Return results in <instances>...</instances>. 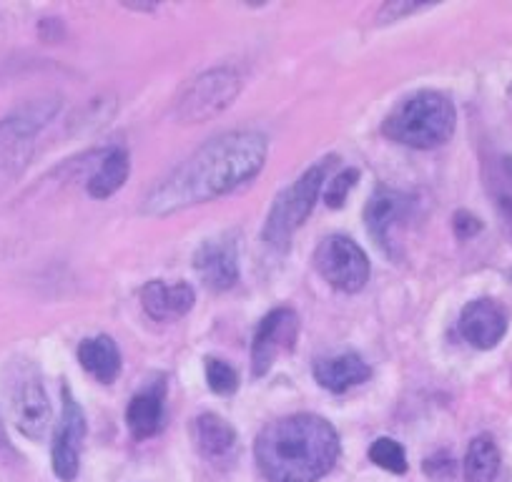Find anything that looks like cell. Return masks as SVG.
Instances as JSON below:
<instances>
[{"label": "cell", "mask_w": 512, "mask_h": 482, "mask_svg": "<svg viewBox=\"0 0 512 482\" xmlns=\"http://www.w3.org/2000/svg\"><path fill=\"white\" fill-rule=\"evenodd\" d=\"M269 141L259 131H229L206 141L169 171L144 199V214L169 216L206 204L249 184L267 161Z\"/></svg>", "instance_id": "6da1fadb"}, {"label": "cell", "mask_w": 512, "mask_h": 482, "mask_svg": "<svg viewBox=\"0 0 512 482\" xmlns=\"http://www.w3.org/2000/svg\"><path fill=\"white\" fill-rule=\"evenodd\" d=\"M267 482H319L339 460V435L324 417L287 415L269 422L254 445Z\"/></svg>", "instance_id": "7a4b0ae2"}, {"label": "cell", "mask_w": 512, "mask_h": 482, "mask_svg": "<svg viewBox=\"0 0 512 482\" xmlns=\"http://www.w3.org/2000/svg\"><path fill=\"white\" fill-rule=\"evenodd\" d=\"M457 113L450 98L437 91H420L402 98L384 118L382 134L410 149H437L455 134Z\"/></svg>", "instance_id": "3957f363"}, {"label": "cell", "mask_w": 512, "mask_h": 482, "mask_svg": "<svg viewBox=\"0 0 512 482\" xmlns=\"http://www.w3.org/2000/svg\"><path fill=\"white\" fill-rule=\"evenodd\" d=\"M241 88H244V78L236 68L221 66L204 71L194 81L186 83L181 96L176 98V121L186 126L211 121L239 98Z\"/></svg>", "instance_id": "277c9868"}, {"label": "cell", "mask_w": 512, "mask_h": 482, "mask_svg": "<svg viewBox=\"0 0 512 482\" xmlns=\"http://www.w3.org/2000/svg\"><path fill=\"white\" fill-rule=\"evenodd\" d=\"M329 161H319V164L309 166L297 181H294L289 189H284L282 194L274 199L272 211L267 216V224H264V241L272 244V247H282L292 239L294 231L309 219L314 204L319 199V191L324 186V176H327Z\"/></svg>", "instance_id": "5b68a950"}, {"label": "cell", "mask_w": 512, "mask_h": 482, "mask_svg": "<svg viewBox=\"0 0 512 482\" xmlns=\"http://www.w3.org/2000/svg\"><path fill=\"white\" fill-rule=\"evenodd\" d=\"M314 264H317V272L344 294L362 292L364 284L369 282V272H372L364 249L342 234L327 236L319 244Z\"/></svg>", "instance_id": "8992f818"}, {"label": "cell", "mask_w": 512, "mask_h": 482, "mask_svg": "<svg viewBox=\"0 0 512 482\" xmlns=\"http://www.w3.org/2000/svg\"><path fill=\"white\" fill-rule=\"evenodd\" d=\"M299 339V317L294 309H272L259 322L251 342V372L254 377H264L274 367L279 357L292 354Z\"/></svg>", "instance_id": "52a82bcc"}, {"label": "cell", "mask_w": 512, "mask_h": 482, "mask_svg": "<svg viewBox=\"0 0 512 482\" xmlns=\"http://www.w3.org/2000/svg\"><path fill=\"white\" fill-rule=\"evenodd\" d=\"M11 415L28 440H43L51 427V402L41 375L33 367H21L11 385Z\"/></svg>", "instance_id": "ba28073f"}, {"label": "cell", "mask_w": 512, "mask_h": 482, "mask_svg": "<svg viewBox=\"0 0 512 482\" xmlns=\"http://www.w3.org/2000/svg\"><path fill=\"white\" fill-rule=\"evenodd\" d=\"M63 397V412L61 422H58L56 437H53V472H56L58 480L71 482L78 477L81 470V452H83V440H86V415H83L81 405L73 400V395L68 392V387L61 390Z\"/></svg>", "instance_id": "9c48e42d"}, {"label": "cell", "mask_w": 512, "mask_h": 482, "mask_svg": "<svg viewBox=\"0 0 512 482\" xmlns=\"http://www.w3.org/2000/svg\"><path fill=\"white\" fill-rule=\"evenodd\" d=\"M194 269L211 292H229L239 282V241L231 234L204 241L194 254Z\"/></svg>", "instance_id": "30bf717a"}, {"label": "cell", "mask_w": 512, "mask_h": 482, "mask_svg": "<svg viewBox=\"0 0 512 482\" xmlns=\"http://www.w3.org/2000/svg\"><path fill=\"white\" fill-rule=\"evenodd\" d=\"M410 209H412L410 196L402 194V191L387 189V186L374 191L367 209H364V224H367L369 236L377 241L379 249H382L387 257L392 259L397 257L395 236H392V231H395L397 224H402V221L407 219Z\"/></svg>", "instance_id": "8fae6325"}, {"label": "cell", "mask_w": 512, "mask_h": 482, "mask_svg": "<svg viewBox=\"0 0 512 482\" xmlns=\"http://www.w3.org/2000/svg\"><path fill=\"white\" fill-rule=\"evenodd\" d=\"M460 334L475 349H492L507 334V312L495 299H475L460 314Z\"/></svg>", "instance_id": "7c38bea8"}, {"label": "cell", "mask_w": 512, "mask_h": 482, "mask_svg": "<svg viewBox=\"0 0 512 482\" xmlns=\"http://www.w3.org/2000/svg\"><path fill=\"white\" fill-rule=\"evenodd\" d=\"M141 304L154 322H171V319H181L191 312V307L196 304V292L189 282L166 284L154 279L141 289Z\"/></svg>", "instance_id": "4fadbf2b"}, {"label": "cell", "mask_w": 512, "mask_h": 482, "mask_svg": "<svg viewBox=\"0 0 512 482\" xmlns=\"http://www.w3.org/2000/svg\"><path fill=\"white\" fill-rule=\"evenodd\" d=\"M372 377V370L359 354H339V357H324L314 362V380L327 392L342 395L352 387L364 385Z\"/></svg>", "instance_id": "5bb4252c"}, {"label": "cell", "mask_w": 512, "mask_h": 482, "mask_svg": "<svg viewBox=\"0 0 512 482\" xmlns=\"http://www.w3.org/2000/svg\"><path fill=\"white\" fill-rule=\"evenodd\" d=\"M164 385H151L128 402L126 425L134 440H149L164 427Z\"/></svg>", "instance_id": "9a60e30c"}, {"label": "cell", "mask_w": 512, "mask_h": 482, "mask_svg": "<svg viewBox=\"0 0 512 482\" xmlns=\"http://www.w3.org/2000/svg\"><path fill=\"white\" fill-rule=\"evenodd\" d=\"M78 362L91 377H96L101 385H111L121 375V352L116 342L106 334L101 337H88L78 344Z\"/></svg>", "instance_id": "2e32d148"}, {"label": "cell", "mask_w": 512, "mask_h": 482, "mask_svg": "<svg viewBox=\"0 0 512 482\" xmlns=\"http://www.w3.org/2000/svg\"><path fill=\"white\" fill-rule=\"evenodd\" d=\"M128 174H131V159H128L126 151L106 149L86 181L88 196L91 199H108L126 184Z\"/></svg>", "instance_id": "e0dca14e"}, {"label": "cell", "mask_w": 512, "mask_h": 482, "mask_svg": "<svg viewBox=\"0 0 512 482\" xmlns=\"http://www.w3.org/2000/svg\"><path fill=\"white\" fill-rule=\"evenodd\" d=\"M194 435H196V447H199L201 455L211 462H221L226 457H231V452L236 450V432L224 417L219 415H201L194 422Z\"/></svg>", "instance_id": "ac0fdd59"}, {"label": "cell", "mask_w": 512, "mask_h": 482, "mask_svg": "<svg viewBox=\"0 0 512 482\" xmlns=\"http://www.w3.org/2000/svg\"><path fill=\"white\" fill-rule=\"evenodd\" d=\"M500 472V450L492 435H477L465 455L467 482H492Z\"/></svg>", "instance_id": "d6986e66"}, {"label": "cell", "mask_w": 512, "mask_h": 482, "mask_svg": "<svg viewBox=\"0 0 512 482\" xmlns=\"http://www.w3.org/2000/svg\"><path fill=\"white\" fill-rule=\"evenodd\" d=\"M367 455L374 465L392 472V475H405L407 467H410L407 465L405 447L397 440H392V437H379V440H374L372 445H369Z\"/></svg>", "instance_id": "ffe728a7"}, {"label": "cell", "mask_w": 512, "mask_h": 482, "mask_svg": "<svg viewBox=\"0 0 512 482\" xmlns=\"http://www.w3.org/2000/svg\"><path fill=\"white\" fill-rule=\"evenodd\" d=\"M206 382H209V390L221 397H231L239 390V375L234 367L216 357L206 359Z\"/></svg>", "instance_id": "44dd1931"}, {"label": "cell", "mask_w": 512, "mask_h": 482, "mask_svg": "<svg viewBox=\"0 0 512 482\" xmlns=\"http://www.w3.org/2000/svg\"><path fill=\"white\" fill-rule=\"evenodd\" d=\"M359 174L354 169H344L342 174H337L332 179V184L327 186V191H324V201H327L329 209H342L344 201H347L349 191L354 189V184H357Z\"/></svg>", "instance_id": "7402d4cb"}, {"label": "cell", "mask_w": 512, "mask_h": 482, "mask_svg": "<svg viewBox=\"0 0 512 482\" xmlns=\"http://www.w3.org/2000/svg\"><path fill=\"white\" fill-rule=\"evenodd\" d=\"M422 470L432 482H452L457 475V462L447 452H437L422 462Z\"/></svg>", "instance_id": "603a6c76"}, {"label": "cell", "mask_w": 512, "mask_h": 482, "mask_svg": "<svg viewBox=\"0 0 512 482\" xmlns=\"http://www.w3.org/2000/svg\"><path fill=\"white\" fill-rule=\"evenodd\" d=\"M480 229H482L480 219H475L472 214H467V211L455 214V231L460 239H470V236H475Z\"/></svg>", "instance_id": "cb8c5ba5"}, {"label": "cell", "mask_w": 512, "mask_h": 482, "mask_svg": "<svg viewBox=\"0 0 512 482\" xmlns=\"http://www.w3.org/2000/svg\"><path fill=\"white\" fill-rule=\"evenodd\" d=\"M420 11V3H387V6L382 8V13H379V18H390V21H395V18H402L407 16V13H415Z\"/></svg>", "instance_id": "d4e9b609"}, {"label": "cell", "mask_w": 512, "mask_h": 482, "mask_svg": "<svg viewBox=\"0 0 512 482\" xmlns=\"http://www.w3.org/2000/svg\"><path fill=\"white\" fill-rule=\"evenodd\" d=\"M0 455H13V447H11V440H8V432H6V425H3V420H0Z\"/></svg>", "instance_id": "484cf974"}]
</instances>
